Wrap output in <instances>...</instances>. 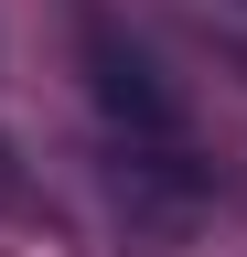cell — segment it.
Instances as JSON below:
<instances>
[{
    "label": "cell",
    "mask_w": 247,
    "mask_h": 257,
    "mask_svg": "<svg viewBox=\"0 0 247 257\" xmlns=\"http://www.w3.org/2000/svg\"><path fill=\"white\" fill-rule=\"evenodd\" d=\"M75 54H86V96H97L108 140H183V86L118 11H75Z\"/></svg>",
    "instance_id": "1"
}]
</instances>
